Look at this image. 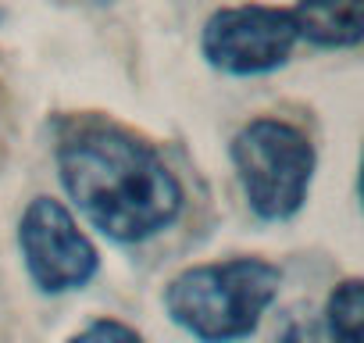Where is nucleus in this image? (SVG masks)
<instances>
[{
	"mask_svg": "<svg viewBox=\"0 0 364 343\" xmlns=\"http://www.w3.org/2000/svg\"><path fill=\"white\" fill-rule=\"evenodd\" d=\"M18 247L33 283L43 293L82 290L100 268L93 240L79 229L72 211L54 197H36L26 208L18 222Z\"/></svg>",
	"mask_w": 364,
	"mask_h": 343,
	"instance_id": "obj_5",
	"label": "nucleus"
},
{
	"mask_svg": "<svg viewBox=\"0 0 364 343\" xmlns=\"http://www.w3.org/2000/svg\"><path fill=\"white\" fill-rule=\"evenodd\" d=\"M314 147L311 139L279 118H254L232 139V164L247 204L264 222L293 218L314 179Z\"/></svg>",
	"mask_w": 364,
	"mask_h": 343,
	"instance_id": "obj_3",
	"label": "nucleus"
},
{
	"mask_svg": "<svg viewBox=\"0 0 364 343\" xmlns=\"http://www.w3.org/2000/svg\"><path fill=\"white\" fill-rule=\"evenodd\" d=\"M282 343H339V339L321 318H300L282 332Z\"/></svg>",
	"mask_w": 364,
	"mask_h": 343,
	"instance_id": "obj_9",
	"label": "nucleus"
},
{
	"mask_svg": "<svg viewBox=\"0 0 364 343\" xmlns=\"http://www.w3.org/2000/svg\"><path fill=\"white\" fill-rule=\"evenodd\" d=\"M296 29L289 11L264 4L222 8L208 19L200 51L211 68L225 75H268L289 61Z\"/></svg>",
	"mask_w": 364,
	"mask_h": 343,
	"instance_id": "obj_4",
	"label": "nucleus"
},
{
	"mask_svg": "<svg viewBox=\"0 0 364 343\" xmlns=\"http://www.w3.org/2000/svg\"><path fill=\"white\" fill-rule=\"evenodd\" d=\"M58 172L72 204L114 243H143L182 211L175 172L146 139L118 125H72L58 143Z\"/></svg>",
	"mask_w": 364,
	"mask_h": 343,
	"instance_id": "obj_1",
	"label": "nucleus"
},
{
	"mask_svg": "<svg viewBox=\"0 0 364 343\" xmlns=\"http://www.w3.org/2000/svg\"><path fill=\"white\" fill-rule=\"evenodd\" d=\"M279 283L282 272L264 258L193 265L168 283L164 311L200 343H232L261 325L279 297Z\"/></svg>",
	"mask_w": 364,
	"mask_h": 343,
	"instance_id": "obj_2",
	"label": "nucleus"
},
{
	"mask_svg": "<svg viewBox=\"0 0 364 343\" xmlns=\"http://www.w3.org/2000/svg\"><path fill=\"white\" fill-rule=\"evenodd\" d=\"M360 279H346L332 290L325 325L336 332L339 343H360V325H364V297H360Z\"/></svg>",
	"mask_w": 364,
	"mask_h": 343,
	"instance_id": "obj_7",
	"label": "nucleus"
},
{
	"mask_svg": "<svg viewBox=\"0 0 364 343\" xmlns=\"http://www.w3.org/2000/svg\"><path fill=\"white\" fill-rule=\"evenodd\" d=\"M68 343H143V336L118 318H97L86 329H79Z\"/></svg>",
	"mask_w": 364,
	"mask_h": 343,
	"instance_id": "obj_8",
	"label": "nucleus"
},
{
	"mask_svg": "<svg viewBox=\"0 0 364 343\" xmlns=\"http://www.w3.org/2000/svg\"><path fill=\"white\" fill-rule=\"evenodd\" d=\"M296 40L314 47H357L364 36V0H296L289 11Z\"/></svg>",
	"mask_w": 364,
	"mask_h": 343,
	"instance_id": "obj_6",
	"label": "nucleus"
}]
</instances>
